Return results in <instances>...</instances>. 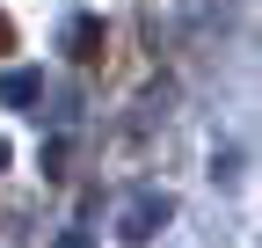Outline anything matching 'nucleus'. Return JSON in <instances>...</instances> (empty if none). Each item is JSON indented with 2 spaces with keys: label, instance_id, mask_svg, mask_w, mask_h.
<instances>
[{
  "label": "nucleus",
  "instance_id": "obj_1",
  "mask_svg": "<svg viewBox=\"0 0 262 248\" xmlns=\"http://www.w3.org/2000/svg\"><path fill=\"white\" fill-rule=\"evenodd\" d=\"M8 51H15V22L0 15V58H8Z\"/></svg>",
  "mask_w": 262,
  "mask_h": 248
}]
</instances>
